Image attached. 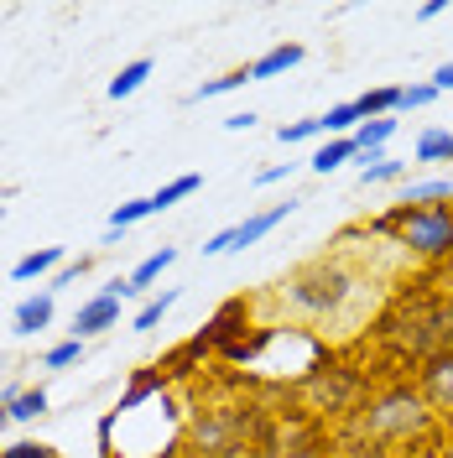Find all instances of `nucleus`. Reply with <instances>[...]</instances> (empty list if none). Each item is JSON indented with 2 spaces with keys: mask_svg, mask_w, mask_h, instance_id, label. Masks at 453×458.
I'll list each match as a JSON object with an SVG mask.
<instances>
[{
  "mask_svg": "<svg viewBox=\"0 0 453 458\" xmlns=\"http://www.w3.org/2000/svg\"><path fill=\"white\" fill-rule=\"evenodd\" d=\"M412 162H453V131H423L412 146Z\"/></svg>",
  "mask_w": 453,
  "mask_h": 458,
  "instance_id": "nucleus-22",
  "label": "nucleus"
},
{
  "mask_svg": "<svg viewBox=\"0 0 453 458\" xmlns=\"http://www.w3.org/2000/svg\"><path fill=\"white\" fill-rule=\"evenodd\" d=\"M57 318V297L42 286V292H31V297H21L16 302V313H11V328L21 334V339H31V334H42V328H53Z\"/></svg>",
  "mask_w": 453,
  "mask_h": 458,
  "instance_id": "nucleus-10",
  "label": "nucleus"
},
{
  "mask_svg": "<svg viewBox=\"0 0 453 458\" xmlns=\"http://www.w3.org/2000/svg\"><path fill=\"white\" fill-rule=\"evenodd\" d=\"M355 292H360L355 266H349V260H339V256H323V260L297 266V271L286 276V282H282V302L297 318L329 323V318H339L344 308L355 302Z\"/></svg>",
  "mask_w": 453,
  "mask_h": 458,
  "instance_id": "nucleus-3",
  "label": "nucleus"
},
{
  "mask_svg": "<svg viewBox=\"0 0 453 458\" xmlns=\"http://www.w3.org/2000/svg\"><path fill=\"white\" fill-rule=\"evenodd\" d=\"M0 219H5V203H0Z\"/></svg>",
  "mask_w": 453,
  "mask_h": 458,
  "instance_id": "nucleus-41",
  "label": "nucleus"
},
{
  "mask_svg": "<svg viewBox=\"0 0 453 458\" xmlns=\"http://www.w3.org/2000/svg\"><path fill=\"white\" fill-rule=\"evenodd\" d=\"M120 328V297L115 292H94L89 302H79V313H73V339H99V334H110Z\"/></svg>",
  "mask_w": 453,
  "mask_h": 458,
  "instance_id": "nucleus-9",
  "label": "nucleus"
},
{
  "mask_svg": "<svg viewBox=\"0 0 453 458\" xmlns=\"http://www.w3.org/2000/svg\"><path fill=\"white\" fill-rule=\"evenodd\" d=\"M255 120H261V114H255V110H235V114H229V120H225V131H251Z\"/></svg>",
  "mask_w": 453,
  "mask_h": 458,
  "instance_id": "nucleus-37",
  "label": "nucleus"
},
{
  "mask_svg": "<svg viewBox=\"0 0 453 458\" xmlns=\"http://www.w3.org/2000/svg\"><path fill=\"white\" fill-rule=\"evenodd\" d=\"M360 157V146H355V136H334V141H323L318 151L308 157V167L318 172V177H329V172H339L344 162H355Z\"/></svg>",
  "mask_w": 453,
  "mask_h": 458,
  "instance_id": "nucleus-16",
  "label": "nucleus"
},
{
  "mask_svg": "<svg viewBox=\"0 0 453 458\" xmlns=\"http://www.w3.org/2000/svg\"><path fill=\"white\" fill-rule=\"evenodd\" d=\"M177 297H183V292H177V286H167V292H162V297H151V302H146L141 313L131 318V328H136V334H151V328H157V323H162V318H167V308H172V302H177Z\"/></svg>",
  "mask_w": 453,
  "mask_h": 458,
  "instance_id": "nucleus-29",
  "label": "nucleus"
},
{
  "mask_svg": "<svg viewBox=\"0 0 453 458\" xmlns=\"http://www.w3.org/2000/svg\"><path fill=\"white\" fill-rule=\"evenodd\" d=\"M318 125H323V136L334 141V136H355L360 131V105L355 99H344V105H334L329 114H318Z\"/></svg>",
  "mask_w": 453,
  "mask_h": 458,
  "instance_id": "nucleus-25",
  "label": "nucleus"
},
{
  "mask_svg": "<svg viewBox=\"0 0 453 458\" xmlns=\"http://www.w3.org/2000/svg\"><path fill=\"white\" fill-rule=\"evenodd\" d=\"M199 188H203V172H183V177H172L167 188H157V193H151V208H157V214H162V208H172V203L193 199V193H199Z\"/></svg>",
  "mask_w": 453,
  "mask_h": 458,
  "instance_id": "nucleus-23",
  "label": "nucleus"
},
{
  "mask_svg": "<svg viewBox=\"0 0 453 458\" xmlns=\"http://www.w3.org/2000/svg\"><path fill=\"white\" fill-rule=\"evenodd\" d=\"M329 454V437H323V428L318 422H308V417H286V411H277L271 422H266V432L255 437V458H323Z\"/></svg>",
  "mask_w": 453,
  "mask_h": 458,
  "instance_id": "nucleus-7",
  "label": "nucleus"
},
{
  "mask_svg": "<svg viewBox=\"0 0 453 458\" xmlns=\"http://www.w3.org/2000/svg\"><path fill=\"white\" fill-rule=\"evenodd\" d=\"M312 136H323V125H318V120H292V125L277 131V141H282V146H303V141H312Z\"/></svg>",
  "mask_w": 453,
  "mask_h": 458,
  "instance_id": "nucleus-31",
  "label": "nucleus"
},
{
  "mask_svg": "<svg viewBox=\"0 0 453 458\" xmlns=\"http://www.w3.org/2000/svg\"><path fill=\"white\" fill-rule=\"evenodd\" d=\"M432 99H438L432 79H427V84H406V89H401V105H397V110H427Z\"/></svg>",
  "mask_w": 453,
  "mask_h": 458,
  "instance_id": "nucleus-32",
  "label": "nucleus"
},
{
  "mask_svg": "<svg viewBox=\"0 0 453 458\" xmlns=\"http://www.w3.org/2000/svg\"><path fill=\"white\" fill-rule=\"evenodd\" d=\"M271 411L240 401V406H203L193 417V448L199 458H240L245 448H255V437L266 432Z\"/></svg>",
  "mask_w": 453,
  "mask_h": 458,
  "instance_id": "nucleus-5",
  "label": "nucleus"
},
{
  "mask_svg": "<svg viewBox=\"0 0 453 458\" xmlns=\"http://www.w3.org/2000/svg\"><path fill=\"white\" fill-rule=\"evenodd\" d=\"M162 391V365H151V370H141L136 380H131V391L120 396V406H115V417H125V411H136L146 396H157Z\"/></svg>",
  "mask_w": 453,
  "mask_h": 458,
  "instance_id": "nucleus-24",
  "label": "nucleus"
},
{
  "mask_svg": "<svg viewBox=\"0 0 453 458\" xmlns=\"http://www.w3.org/2000/svg\"><path fill=\"white\" fill-rule=\"evenodd\" d=\"M297 172V162H277V167H266V172H255V188H271V182H286Z\"/></svg>",
  "mask_w": 453,
  "mask_h": 458,
  "instance_id": "nucleus-35",
  "label": "nucleus"
},
{
  "mask_svg": "<svg viewBox=\"0 0 453 458\" xmlns=\"http://www.w3.org/2000/svg\"><path fill=\"white\" fill-rule=\"evenodd\" d=\"M57 266H68V250L63 245H42V250H31V256H21L16 266H11V282H53Z\"/></svg>",
  "mask_w": 453,
  "mask_h": 458,
  "instance_id": "nucleus-14",
  "label": "nucleus"
},
{
  "mask_svg": "<svg viewBox=\"0 0 453 458\" xmlns=\"http://www.w3.org/2000/svg\"><path fill=\"white\" fill-rule=\"evenodd\" d=\"M245 323H251V302H245V297H229L225 308H219V313H214L199 334L188 339V349H183L177 360H203L209 349H219V354H225L229 344L245 339Z\"/></svg>",
  "mask_w": 453,
  "mask_h": 458,
  "instance_id": "nucleus-8",
  "label": "nucleus"
},
{
  "mask_svg": "<svg viewBox=\"0 0 453 458\" xmlns=\"http://www.w3.org/2000/svg\"><path fill=\"white\" fill-rule=\"evenodd\" d=\"M146 79H151V57H136V63H125V68L115 73V79H110V89H105V94H110L115 105H120V99H131V94H136V89H141Z\"/></svg>",
  "mask_w": 453,
  "mask_h": 458,
  "instance_id": "nucleus-21",
  "label": "nucleus"
},
{
  "mask_svg": "<svg viewBox=\"0 0 453 458\" xmlns=\"http://www.w3.org/2000/svg\"><path fill=\"white\" fill-rule=\"evenodd\" d=\"M0 458H63L57 448H47V443H11Z\"/></svg>",
  "mask_w": 453,
  "mask_h": 458,
  "instance_id": "nucleus-34",
  "label": "nucleus"
},
{
  "mask_svg": "<svg viewBox=\"0 0 453 458\" xmlns=\"http://www.w3.org/2000/svg\"><path fill=\"white\" fill-rule=\"evenodd\" d=\"M53 411V396H47V386H27L16 406H11V422H37V417H47Z\"/></svg>",
  "mask_w": 453,
  "mask_h": 458,
  "instance_id": "nucleus-26",
  "label": "nucleus"
},
{
  "mask_svg": "<svg viewBox=\"0 0 453 458\" xmlns=\"http://www.w3.org/2000/svg\"><path fill=\"white\" fill-rule=\"evenodd\" d=\"M432 422V411H427L423 391H412V386H386L380 396H370L355 417H349V428H339V443L344 448H360V454H380L386 443H397V437H412V432H427Z\"/></svg>",
  "mask_w": 453,
  "mask_h": 458,
  "instance_id": "nucleus-2",
  "label": "nucleus"
},
{
  "mask_svg": "<svg viewBox=\"0 0 453 458\" xmlns=\"http://www.w3.org/2000/svg\"><path fill=\"white\" fill-rule=\"evenodd\" d=\"M84 271H89V256L68 260V266H57V271H53V282H47V292H53V297H57L63 286H73V282H79V276H84Z\"/></svg>",
  "mask_w": 453,
  "mask_h": 458,
  "instance_id": "nucleus-33",
  "label": "nucleus"
},
{
  "mask_svg": "<svg viewBox=\"0 0 453 458\" xmlns=\"http://www.w3.org/2000/svg\"><path fill=\"white\" fill-rule=\"evenodd\" d=\"M79 360H84V339H63L42 354V370H73Z\"/></svg>",
  "mask_w": 453,
  "mask_h": 458,
  "instance_id": "nucleus-30",
  "label": "nucleus"
},
{
  "mask_svg": "<svg viewBox=\"0 0 453 458\" xmlns=\"http://www.w3.org/2000/svg\"><path fill=\"white\" fill-rule=\"evenodd\" d=\"M380 339L391 344L397 360L427 365L453 354V297H432V292H401L397 308L380 318L375 328Z\"/></svg>",
  "mask_w": 453,
  "mask_h": 458,
  "instance_id": "nucleus-1",
  "label": "nucleus"
},
{
  "mask_svg": "<svg viewBox=\"0 0 453 458\" xmlns=\"http://www.w3.org/2000/svg\"><path fill=\"white\" fill-rule=\"evenodd\" d=\"M303 401H308L312 411H323V417H355L360 406H365V375L349 370V365H312L303 375Z\"/></svg>",
  "mask_w": 453,
  "mask_h": 458,
  "instance_id": "nucleus-6",
  "label": "nucleus"
},
{
  "mask_svg": "<svg viewBox=\"0 0 453 458\" xmlns=\"http://www.w3.org/2000/svg\"><path fill=\"white\" fill-rule=\"evenodd\" d=\"M297 203H303V199H286V203H277V208H261V214H251V219L229 225V229H235V250H245V245H255V240H266L286 214H297Z\"/></svg>",
  "mask_w": 453,
  "mask_h": 458,
  "instance_id": "nucleus-12",
  "label": "nucleus"
},
{
  "mask_svg": "<svg viewBox=\"0 0 453 458\" xmlns=\"http://www.w3.org/2000/svg\"><path fill=\"white\" fill-rule=\"evenodd\" d=\"M370 229L391 234L401 250L417 260H453V203H432V208L397 203L391 214L370 219Z\"/></svg>",
  "mask_w": 453,
  "mask_h": 458,
  "instance_id": "nucleus-4",
  "label": "nucleus"
},
{
  "mask_svg": "<svg viewBox=\"0 0 453 458\" xmlns=\"http://www.w3.org/2000/svg\"><path fill=\"white\" fill-rule=\"evenodd\" d=\"M172 266H177V245H162V250H151V256H146L141 266H136V271L125 276L131 297H141V292H146L151 282H162V271H172Z\"/></svg>",
  "mask_w": 453,
  "mask_h": 458,
  "instance_id": "nucleus-15",
  "label": "nucleus"
},
{
  "mask_svg": "<svg viewBox=\"0 0 453 458\" xmlns=\"http://www.w3.org/2000/svg\"><path fill=\"white\" fill-rule=\"evenodd\" d=\"M432 89H438V94H453V63H443V68L432 73Z\"/></svg>",
  "mask_w": 453,
  "mask_h": 458,
  "instance_id": "nucleus-38",
  "label": "nucleus"
},
{
  "mask_svg": "<svg viewBox=\"0 0 453 458\" xmlns=\"http://www.w3.org/2000/svg\"><path fill=\"white\" fill-rule=\"evenodd\" d=\"M360 120H386V114H397V105H401V84H380V89H365L360 99Z\"/></svg>",
  "mask_w": 453,
  "mask_h": 458,
  "instance_id": "nucleus-18",
  "label": "nucleus"
},
{
  "mask_svg": "<svg viewBox=\"0 0 453 458\" xmlns=\"http://www.w3.org/2000/svg\"><path fill=\"white\" fill-rule=\"evenodd\" d=\"M229 250H235V229H219L203 240V256H229Z\"/></svg>",
  "mask_w": 453,
  "mask_h": 458,
  "instance_id": "nucleus-36",
  "label": "nucleus"
},
{
  "mask_svg": "<svg viewBox=\"0 0 453 458\" xmlns=\"http://www.w3.org/2000/svg\"><path fill=\"white\" fill-rule=\"evenodd\" d=\"M245 84H251V63H245V68H229L225 79H209L203 89H193V94H188V105H203V99H219V94H229V89H245Z\"/></svg>",
  "mask_w": 453,
  "mask_h": 458,
  "instance_id": "nucleus-28",
  "label": "nucleus"
},
{
  "mask_svg": "<svg viewBox=\"0 0 453 458\" xmlns=\"http://www.w3.org/2000/svg\"><path fill=\"white\" fill-rule=\"evenodd\" d=\"M303 42H277V47H266V53L251 63V84H266V79H282V73H292L297 63H303Z\"/></svg>",
  "mask_w": 453,
  "mask_h": 458,
  "instance_id": "nucleus-13",
  "label": "nucleus"
},
{
  "mask_svg": "<svg viewBox=\"0 0 453 458\" xmlns=\"http://www.w3.org/2000/svg\"><path fill=\"white\" fill-rule=\"evenodd\" d=\"M391 136H397V114H386V120H360L355 146H360V157H375V151H386Z\"/></svg>",
  "mask_w": 453,
  "mask_h": 458,
  "instance_id": "nucleus-20",
  "label": "nucleus"
},
{
  "mask_svg": "<svg viewBox=\"0 0 453 458\" xmlns=\"http://www.w3.org/2000/svg\"><path fill=\"white\" fill-rule=\"evenodd\" d=\"M157 208H151V199H131V203H120L110 214V229H105V245H120V234L131 225H141V219H151Z\"/></svg>",
  "mask_w": 453,
  "mask_h": 458,
  "instance_id": "nucleus-19",
  "label": "nucleus"
},
{
  "mask_svg": "<svg viewBox=\"0 0 453 458\" xmlns=\"http://www.w3.org/2000/svg\"><path fill=\"white\" fill-rule=\"evenodd\" d=\"M401 203L412 208H432V203H453V177H423V182H406Z\"/></svg>",
  "mask_w": 453,
  "mask_h": 458,
  "instance_id": "nucleus-17",
  "label": "nucleus"
},
{
  "mask_svg": "<svg viewBox=\"0 0 453 458\" xmlns=\"http://www.w3.org/2000/svg\"><path fill=\"white\" fill-rule=\"evenodd\" d=\"M11 428V406H0V432Z\"/></svg>",
  "mask_w": 453,
  "mask_h": 458,
  "instance_id": "nucleus-40",
  "label": "nucleus"
},
{
  "mask_svg": "<svg viewBox=\"0 0 453 458\" xmlns=\"http://www.w3.org/2000/svg\"><path fill=\"white\" fill-rule=\"evenodd\" d=\"M365 167H360V188H375V182H397L401 172H406V162H391L386 151H375V157H360Z\"/></svg>",
  "mask_w": 453,
  "mask_h": 458,
  "instance_id": "nucleus-27",
  "label": "nucleus"
},
{
  "mask_svg": "<svg viewBox=\"0 0 453 458\" xmlns=\"http://www.w3.org/2000/svg\"><path fill=\"white\" fill-rule=\"evenodd\" d=\"M443 11H449V5H443V0H427V5H417V21H438V16H443Z\"/></svg>",
  "mask_w": 453,
  "mask_h": 458,
  "instance_id": "nucleus-39",
  "label": "nucleus"
},
{
  "mask_svg": "<svg viewBox=\"0 0 453 458\" xmlns=\"http://www.w3.org/2000/svg\"><path fill=\"white\" fill-rule=\"evenodd\" d=\"M417 391H423L427 406H453V354L417 365Z\"/></svg>",
  "mask_w": 453,
  "mask_h": 458,
  "instance_id": "nucleus-11",
  "label": "nucleus"
}]
</instances>
